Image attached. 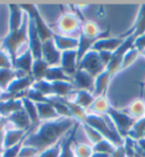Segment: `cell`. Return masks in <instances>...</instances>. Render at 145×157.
I'll return each instance as SVG.
<instances>
[{
    "label": "cell",
    "mask_w": 145,
    "mask_h": 157,
    "mask_svg": "<svg viewBox=\"0 0 145 157\" xmlns=\"http://www.w3.org/2000/svg\"><path fill=\"white\" fill-rule=\"evenodd\" d=\"M77 123L78 122L71 117H59L52 121L41 122L35 131L30 132L26 136L23 144L35 147L41 153L60 141L63 136L71 132Z\"/></svg>",
    "instance_id": "1"
},
{
    "label": "cell",
    "mask_w": 145,
    "mask_h": 157,
    "mask_svg": "<svg viewBox=\"0 0 145 157\" xmlns=\"http://www.w3.org/2000/svg\"><path fill=\"white\" fill-rule=\"evenodd\" d=\"M28 42V16L26 15V18L24 21V24L20 30L15 32H8L7 34L0 40V48L4 51H6L8 56L10 57L12 62L16 57L20 55V48L25 46L27 47Z\"/></svg>",
    "instance_id": "2"
},
{
    "label": "cell",
    "mask_w": 145,
    "mask_h": 157,
    "mask_svg": "<svg viewBox=\"0 0 145 157\" xmlns=\"http://www.w3.org/2000/svg\"><path fill=\"white\" fill-rule=\"evenodd\" d=\"M86 124L95 129L102 137L114 144L116 146L124 145V138L117 132L116 128L111 123L109 124L107 115H96L92 113H87L84 121Z\"/></svg>",
    "instance_id": "3"
},
{
    "label": "cell",
    "mask_w": 145,
    "mask_h": 157,
    "mask_svg": "<svg viewBox=\"0 0 145 157\" xmlns=\"http://www.w3.org/2000/svg\"><path fill=\"white\" fill-rule=\"evenodd\" d=\"M107 117L109 118L110 122L114 124L116 128L117 132L122 138H126L129 133V131L134 126L136 120H134L126 110L117 109L114 107L110 106L108 113H107Z\"/></svg>",
    "instance_id": "4"
},
{
    "label": "cell",
    "mask_w": 145,
    "mask_h": 157,
    "mask_svg": "<svg viewBox=\"0 0 145 157\" xmlns=\"http://www.w3.org/2000/svg\"><path fill=\"white\" fill-rule=\"evenodd\" d=\"M20 7H22V9L25 12V14L33 21V23L35 25V29H36V31H38V33H39L41 41L44 42V41H47V40L52 39L55 32L52 31L50 29V26L45 23V21H44V18L42 17V15H41V13H40L38 6L28 4V5H20Z\"/></svg>",
    "instance_id": "5"
},
{
    "label": "cell",
    "mask_w": 145,
    "mask_h": 157,
    "mask_svg": "<svg viewBox=\"0 0 145 157\" xmlns=\"http://www.w3.org/2000/svg\"><path fill=\"white\" fill-rule=\"evenodd\" d=\"M57 30L59 34L78 38L82 30V23L75 13H63L57 21Z\"/></svg>",
    "instance_id": "6"
},
{
    "label": "cell",
    "mask_w": 145,
    "mask_h": 157,
    "mask_svg": "<svg viewBox=\"0 0 145 157\" xmlns=\"http://www.w3.org/2000/svg\"><path fill=\"white\" fill-rule=\"evenodd\" d=\"M78 70L86 71L93 78H96L99 74L106 71V66L100 59L98 51L90 50L87 51L85 56L78 62Z\"/></svg>",
    "instance_id": "7"
},
{
    "label": "cell",
    "mask_w": 145,
    "mask_h": 157,
    "mask_svg": "<svg viewBox=\"0 0 145 157\" xmlns=\"http://www.w3.org/2000/svg\"><path fill=\"white\" fill-rule=\"evenodd\" d=\"M27 47L34 59L42 58V41L35 29L33 21L28 17V42Z\"/></svg>",
    "instance_id": "8"
},
{
    "label": "cell",
    "mask_w": 145,
    "mask_h": 157,
    "mask_svg": "<svg viewBox=\"0 0 145 157\" xmlns=\"http://www.w3.org/2000/svg\"><path fill=\"white\" fill-rule=\"evenodd\" d=\"M59 66L63 70L68 76L73 78L74 74L78 70V57H77V49L75 50H67L61 52L60 65Z\"/></svg>",
    "instance_id": "9"
},
{
    "label": "cell",
    "mask_w": 145,
    "mask_h": 157,
    "mask_svg": "<svg viewBox=\"0 0 145 157\" xmlns=\"http://www.w3.org/2000/svg\"><path fill=\"white\" fill-rule=\"evenodd\" d=\"M94 78L90 73L83 70H77V72L71 78V83L75 90H84L93 94L94 89Z\"/></svg>",
    "instance_id": "10"
},
{
    "label": "cell",
    "mask_w": 145,
    "mask_h": 157,
    "mask_svg": "<svg viewBox=\"0 0 145 157\" xmlns=\"http://www.w3.org/2000/svg\"><path fill=\"white\" fill-rule=\"evenodd\" d=\"M61 58V51L56 47L53 40H47L42 42V59L49 66H59Z\"/></svg>",
    "instance_id": "11"
},
{
    "label": "cell",
    "mask_w": 145,
    "mask_h": 157,
    "mask_svg": "<svg viewBox=\"0 0 145 157\" xmlns=\"http://www.w3.org/2000/svg\"><path fill=\"white\" fill-rule=\"evenodd\" d=\"M8 32H15L22 28L26 18V14L22 9L20 5H8Z\"/></svg>",
    "instance_id": "12"
},
{
    "label": "cell",
    "mask_w": 145,
    "mask_h": 157,
    "mask_svg": "<svg viewBox=\"0 0 145 157\" xmlns=\"http://www.w3.org/2000/svg\"><path fill=\"white\" fill-rule=\"evenodd\" d=\"M30 132H26L24 130L15 129L8 124L6 122V131H5V137H4V149L5 148H9L13 146L20 145L24 142L26 136ZM2 149V150H4Z\"/></svg>",
    "instance_id": "13"
},
{
    "label": "cell",
    "mask_w": 145,
    "mask_h": 157,
    "mask_svg": "<svg viewBox=\"0 0 145 157\" xmlns=\"http://www.w3.org/2000/svg\"><path fill=\"white\" fill-rule=\"evenodd\" d=\"M125 38L122 36H117V38H109V36H101L93 43L91 50L94 51H109V52H114L118 48L121 46Z\"/></svg>",
    "instance_id": "14"
},
{
    "label": "cell",
    "mask_w": 145,
    "mask_h": 157,
    "mask_svg": "<svg viewBox=\"0 0 145 157\" xmlns=\"http://www.w3.org/2000/svg\"><path fill=\"white\" fill-rule=\"evenodd\" d=\"M6 122L8 124L15 129H20V130H24L26 132H31L32 130V123L31 120L28 118L27 114L25 113L24 109H20L18 112H16L14 114L9 115L8 117L5 118Z\"/></svg>",
    "instance_id": "15"
},
{
    "label": "cell",
    "mask_w": 145,
    "mask_h": 157,
    "mask_svg": "<svg viewBox=\"0 0 145 157\" xmlns=\"http://www.w3.org/2000/svg\"><path fill=\"white\" fill-rule=\"evenodd\" d=\"M71 96H73V97L71 98H67V100H69L74 105L81 107L83 109H85L86 112L90 109V107L92 106V104H93L95 99L94 94H92V92L84 90H74Z\"/></svg>",
    "instance_id": "16"
},
{
    "label": "cell",
    "mask_w": 145,
    "mask_h": 157,
    "mask_svg": "<svg viewBox=\"0 0 145 157\" xmlns=\"http://www.w3.org/2000/svg\"><path fill=\"white\" fill-rule=\"evenodd\" d=\"M33 62H34V58L32 56L31 51H30L28 48H26V49H24L20 55L16 57V59L14 60V63H13V68L31 75Z\"/></svg>",
    "instance_id": "17"
},
{
    "label": "cell",
    "mask_w": 145,
    "mask_h": 157,
    "mask_svg": "<svg viewBox=\"0 0 145 157\" xmlns=\"http://www.w3.org/2000/svg\"><path fill=\"white\" fill-rule=\"evenodd\" d=\"M145 34V5H141L140 9H138L137 16L136 20L134 22L133 26L130 28V30L128 32H126L125 34H122V38H126L128 36H134L135 38Z\"/></svg>",
    "instance_id": "18"
},
{
    "label": "cell",
    "mask_w": 145,
    "mask_h": 157,
    "mask_svg": "<svg viewBox=\"0 0 145 157\" xmlns=\"http://www.w3.org/2000/svg\"><path fill=\"white\" fill-rule=\"evenodd\" d=\"M52 40H53L57 49L61 52L67 50H75L78 47V38H75V36H68L55 33L52 36Z\"/></svg>",
    "instance_id": "19"
},
{
    "label": "cell",
    "mask_w": 145,
    "mask_h": 157,
    "mask_svg": "<svg viewBox=\"0 0 145 157\" xmlns=\"http://www.w3.org/2000/svg\"><path fill=\"white\" fill-rule=\"evenodd\" d=\"M23 109L22 98H12L7 100H0V115L4 118Z\"/></svg>",
    "instance_id": "20"
},
{
    "label": "cell",
    "mask_w": 145,
    "mask_h": 157,
    "mask_svg": "<svg viewBox=\"0 0 145 157\" xmlns=\"http://www.w3.org/2000/svg\"><path fill=\"white\" fill-rule=\"evenodd\" d=\"M36 109H38V115H39L40 122H47L57 120L59 118V115L57 114L55 107L51 105L50 102L42 101V102H35Z\"/></svg>",
    "instance_id": "21"
},
{
    "label": "cell",
    "mask_w": 145,
    "mask_h": 157,
    "mask_svg": "<svg viewBox=\"0 0 145 157\" xmlns=\"http://www.w3.org/2000/svg\"><path fill=\"white\" fill-rule=\"evenodd\" d=\"M111 78H112V76L110 75V73L108 71L102 72L101 74H99L94 78V89H93L94 97L107 94V90H108V86H109Z\"/></svg>",
    "instance_id": "22"
},
{
    "label": "cell",
    "mask_w": 145,
    "mask_h": 157,
    "mask_svg": "<svg viewBox=\"0 0 145 157\" xmlns=\"http://www.w3.org/2000/svg\"><path fill=\"white\" fill-rule=\"evenodd\" d=\"M22 75H27L26 73H23L20 71H17L15 68H0V90L5 92L8 86L12 83L14 78Z\"/></svg>",
    "instance_id": "23"
},
{
    "label": "cell",
    "mask_w": 145,
    "mask_h": 157,
    "mask_svg": "<svg viewBox=\"0 0 145 157\" xmlns=\"http://www.w3.org/2000/svg\"><path fill=\"white\" fill-rule=\"evenodd\" d=\"M44 80L48 82H60V81H65V82H71V78L63 72V70L60 66H50L48 68Z\"/></svg>",
    "instance_id": "24"
},
{
    "label": "cell",
    "mask_w": 145,
    "mask_h": 157,
    "mask_svg": "<svg viewBox=\"0 0 145 157\" xmlns=\"http://www.w3.org/2000/svg\"><path fill=\"white\" fill-rule=\"evenodd\" d=\"M110 106L111 105H110L107 94H102V96L95 97L92 106L90 107V112H87V113H92V114L96 115H107Z\"/></svg>",
    "instance_id": "25"
},
{
    "label": "cell",
    "mask_w": 145,
    "mask_h": 157,
    "mask_svg": "<svg viewBox=\"0 0 145 157\" xmlns=\"http://www.w3.org/2000/svg\"><path fill=\"white\" fill-rule=\"evenodd\" d=\"M81 33L84 36H86V38L94 40H98L101 36H104V34L100 31V28L98 26V24L93 22V21H84L82 23Z\"/></svg>",
    "instance_id": "26"
},
{
    "label": "cell",
    "mask_w": 145,
    "mask_h": 157,
    "mask_svg": "<svg viewBox=\"0 0 145 157\" xmlns=\"http://www.w3.org/2000/svg\"><path fill=\"white\" fill-rule=\"evenodd\" d=\"M77 125H79V122L69 132V136L63 139V141H61V151H60L59 157H75L74 151H73V142H75L74 137L75 133H76V130H77Z\"/></svg>",
    "instance_id": "27"
},
{
    "label": "cell",
    "mask_w": 145,
    "mask_h": 157,
    "mask_svg": "<svg viewBox=\"0 0 145 157\" xmlns=\"http://www.w3.org/2000/svg\"><path fill=\"white\" fill-rule=\"evenodd\" d=\"M22 104H23V109L27 114L28 118L31 120L32 126H36L40 124V118L38 115V109L34 101L30 100L26 97H22Z\"/></svg>",
    "instance_id": "28"
},
{
    "label": "cell",
    "mask_w": 145,
    "mask_h": 157,
    "mask_svg": "<svg viewBox=\"0 0 145 157\" xmlns=\"http://www.w3.org/2000/svg\"><path fill=\"white\" fill-rule=\"evenodd\" d=\"M126 112H127L134 120H136V121L142 117H144L145 116V101L141 98L134 99L133 101L128 105Z\"/></svg>",
    "instance_id": "29"
},
{
    "label": "cell",
    "mask_w": 145,
    "mask_h": 157,
    "mask_svg": "<svg viewBox=\"0 0 145 157\" xmlns=\"http://www.w3.org/2000/svg\"><path fill=\"white\" fill-rule=\"evenodd\" d=\"M49 67L50 66H49L42 58L34 59L33 65H32V71H31V75H32V78H34V81L44 80L45 73H47Z\"/></svg>",
    "instance_id": "30"
},
{
    "label": "cell",
    "mask_w": 145,
    "mask_h": 157,
    "mask_svg": "<svg viewBox=\"0 0 145 157\" xmlns=\"http://www.w3.org/2000/svg\"><path fill=\"white\" fill-rule=\"evenodd\" d=\"M127 137L130 138L134 141H137L142 138H145V116L135 122V124L129 131Z\"/></svg>",
    "instance_id": "31"
},
{
    "label": "cell",
    "mask_w": 145,
    "mask_h": 157,
    "mask_svg": "<svg viewBox=\"0 0 145 157\" xmlns=\"http://www.w3.org/2000/svg\"><path fill=\"white\" fill-rule=\"evenodd\" d=\"M118 146L112 144L111 141L107 140V139H102L101 141L92 146L93 148V153H100V154H106V155H111L114 153Z\"/></svg>",
    "instance_id": "32"
},
{
    "label": "cell",
    "mask_w": 145,
    "mask_h": 157,
    "mask_svg": "<svg viewBox=\"0 0 145 157\" xmlns=\"http://www.w3.org/2000/svg\"><path fill=\"white\" fill-rule=\"evenodd\" d=\"M79 125L82 126L84 133H85V136L87 137L89 141L91 142V146L95 145V144H98L99 141H101L102 139H104L96 130L93 129V128L90 126L89 124H86L85 122H79Z\"/></svg>",
    "instance_id": "33"
},
{
    "label": "cell",
    "mask_w": 145,
    "mask_h": 157,
    "mask_svg": "<svg viewBox=\"0 0 145 157\" xmlns=\"http://www.w3.org/2000/svg\"><path fill=\"white\" fill-rule=\"evenodd\" d=\"M73 151L75 157H91L93 155L92 146L83 142H75L73 145Z\"/></svg>",
    "instance_id": "34"
},
{
    "label": "cell",
    "mask_w": 145,
    "mask_h": 157,
    "mask_svg": "<svg viewBox=\"0 0 145 157\" xmlns=\"http://www.w3.org/2000/svg\"><path fill=\"white\" fill-rule=\"evenodd\" d=\"M140 57V51L136 50L135 48H132L126 52L124 57H122V60H121V68H120V72L126 70V68H129L132 65H133L137 58Z\"/></svg>",
    "instance_id": "35"
},
{
    "label": "cell",
    "mask_w": 145,
    "mask_h": 157,
    "mask_svg": "<svg viewBox=\"0 0 145 157\" xmlns=\"http://www.w3.org/2000/svg\"><path fill=\"white\" fill-rule=\"evenodd\" d=\"M31 88H33L34 90L39 91L40 94H42L44 97H51L53 96L52 92V86L50 82H48L45 80H39V81H34V83L32 84Z\"/></svg>",
    "instance_id": "36"
},
{
    "label": "cell",
    "mask_w": 145,
    "mask_h": 157,
    "mask_svg": "<svg viewBox=\"0 0 145 157\" xmlns=\"http://www.w3.org/2000/svg\"><path fill=\"white\" fill-rule=\"evenodd\" d=\"M63 139L59 142H57L56 145L51 146V147H49L47 149L42 150V151L38 155V157H59L60 151H61V141H63Z\"/></svg>",
    "instance_id": "37"
},
{
    "label": "cell",
    "mask_w": 145,
    "mask_h": 157,
    "mask_svg": "<svg viewBox=\"0 0 145 157\" xmlns=\"http://www.w3.org/2000/svg\"><path fill=\"white\" fill-rule=\"evenodd\" d=\"M40 154V150L35 147H32V146H22V148L20 150L18 157H38V155Z\"/></svg>",
    "instance_id": "38"
},
{
    "label": "cell",
    "mask_w": 145,
    "mask_h": 157,
    "mask_svg": "<svg viewBox=\"0 0 145 157\" xmlns=\"http://www.w3.org/2000/svg\"><path fill=\"white\" fill-rule=\"evenodd\" d=\"M13 62L6 51L0 48V68H12Z\"/></svg>",
    "instance_id": "39"
},
{
    "label": "cell",
    "mask_w": 145,
    "mask_h": 157,
    "mask_svg": "<svg viewBox=\"0 0 145 157\" xmlns=\"http://www.w3.org/2000/svg\"><path fill=\"white\" fill-rule=\"evenodd\" d=\"M22 146H23V142L20 144V145L9 147V148H5L2 150V157H18V154H20Z\"/></svg>",
    "instance_id": "40"
},
{
    "label": "cell",
    "mask_w": 145,
    "mask_h": 157,
    "mask_svg": "<svg viewBox=\"0 0 145 157\" xmlns=\"http://www.w3.org/2000/svg\"><path fill=\"white\" fill-rule=\"evenodd\" d=\"M134 48L138 50L140 52L143 50H145V34L138 36L135 39V42H134Z\"/></svg>",
    "instance_id": "41"
},
{
    "label": "cell",
    "mask_w": 145,
    "mask_h": 157,
    "mask_svg": "<svg viewBox=\"0 0 145 157\" xmlns=\"http://www.w3.org/2000/svg\"><path fill=\"white\" fill-rule=\"evenodd\" d=\"M112 54H114V52H109V51H99L100 59L102 60V63L104 64V66H106V67H107V65L109 64L110 60H111Z\"/></svg>",
    "instance_id": "42"
},
{
    "label": "cell",
    "mask_w": 145,
    "mask_h": 157,
    "mask_svg": "<svg viewBox=\"0 0 145 157\" xmlns=\"http://www.w3.org/2000/svg\"><path fill=\"white\" fill-rule=\"evenodd\" d=\"M110 157H127V153H126L125 146L124 145L118 146L117 148H116V150L110 155Z\"/></svg>",
    "instance_id": "43"
},
{
    "label": "cell",
    "mask_w": 145,
    "mask_h": 157,
    "mask_svg": "<svg viewBox=\"0 0 145 157\" xmlns=\"http://www.w3.org/2000/svg\"><path fill=\"white\" fill-rule=\"evenodd\" d=\"M5 131H6V120H5L4 124L0 126V150L2 151L4 149V137H5Z\"/></svg>",
    "instance_id": "44"
},
{
    "label": "cell",
    "mask_w": 145,
    "mask_h": 157,
    "mask_svg": "<svg viewBox=\"0 0 145 157\" xmlns=\"http://www.w3.org/2000/svg\"><path fill=\"white\" fill-rule=\"evenodd\" d=\"M136 144H137V147L141 149L142 153H143V155L145 156V138H142V139L137 140Z\"/></svg>",
    "instance_id": "45"
},
{
    "label": "cell",
    "mask_w": 145,
    "mask_h": 157,
    "mask_svg": "<svg viewBox=\"0 0 145 157\" xmlns=\"http://www.w3.org/2000/svg\"><path fill=\"white\" fill-rule=\"evenodd\" d=\"M91 157H110V155H106V154H100V153H93V155Z\"/></svg>",
    "instance_id": "46"
},
{
    "label": "cell",
    "mask_w": 145,
    "mask_h": 157,
    "mask_svg": "<svg viewBox=\"0 0 145 157\" xmlns=\"http://www.w3.org/2000/svg\"><path fill=\"white\" fill-rule=\"evenodd\" d=\"M4 122H5V118L2 117L1 115H0V126H1V125H2V124H4Z\"/></svg>",
    "instance_id": "47"
},
{
    "label": "cell",
    "mask_w": 145,
    "mask_h": 157,
    "mask_svg": "<svg viewBox=\"0 0 145 157\" xmlns=\"http://www.w3.org/2000/svg\"><path fill=\"white\" fill-rule=\"evenodd\" d=\"M140 56H141V57H143V58L145 59V50L141 51V52H140Z\"/></svg>",
    "instance_id": "48"
},
{
    "label": "cell",
    "mask_w": 145,
    "mask_h": 157,
    "mask_svg": "<svg viewBox=\"0 0 145 157\" xmlns=\"http://www.w3.org/2000/svg\"><path fill=\"white\" fill-rule=\"evenodd\" d=\"M0 157H2V151L0 150Z\"/></svg>",
    "instance_id": "49"
},
{
    "label": "cell",
    "mask_w": 145,
    "mask_h": 157,
    "mask_svg": "<svg viewBox=\"0 0 145 157\" xmlns=\"http://www.w3.org/2000/svg\"><path fill=\"white\" fill-rule=\"evenodd\" d=\"M127 157H134L133 155H127Z\"/></svg>",
    "instance_id": "50"
},
{
    "label": "cell",
    "mask_w": 145,
    "mask_h": 157,
    "mask_svg": "<svg viewBox=\"0 0 145 157\" xmlns=\"http://www.w3.org/2000/svg\"><path fill=\"white\" fill-rule=\"evenodd\" d=\"M1 94H2V91L0 90V97H1Z\"/></svg>",
    "instance_id": "51"
},
{
    "label": "cell",
    "mask_w": 145,
    "mask_h": 157,
    "mask_svg": "<svg viewBox=\"0 0 145 157\" xmlns=\"http://www.w3.org/2000/svg\"><path fill=\"white\" fill-rule=\"evenodd\" d=\"M144 86H145V81H144Z\"/></svg>",
    "instance_id": "52"
}]
</instances>
